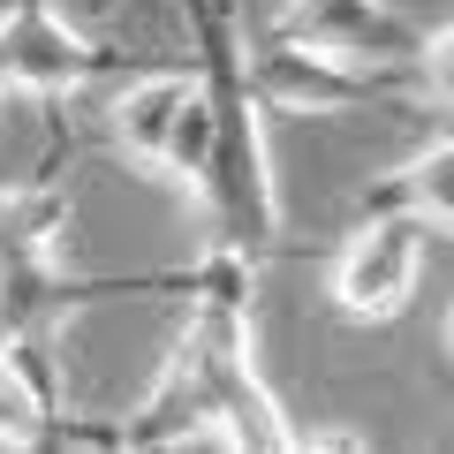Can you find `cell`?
I'll return each mask as SVG.
<instances>
[{
  "label": "cell",
  "mask_w": 454,
  "mask_h": 454,
  "mask_svg": "<svg viewBox=\"0 0 454 454\" xmlns=\"http://www.w3.org/2000/svg\"><path fill=\"white\" fill-rule=\"evenodd\" d=\"M447 348H454V318H447Z\"/></svg>",
  "instance_id": "12"
},
{
  "label": "cell",
  "mask_w": 454,
  "mask_h": 454,
  "mask_svg": "<svg viewBox=\"0 0 454 454\" xmlns=\"http://www.w3.org/2000/svg\"><path fill=\"white\" fill-rule=\"evenodd\" d=\"M53 372H46V340H0V454L53 447Z\"/></svg>",
  "instance_id": "8"
},
{
  "label": "cell",
  "mask_w": 454,
  "mask_h": 454,
  "mask_svg": "<svg viewBox=\"0 0 454 454\" xmlns=\"http://www.w3.org/2000/svg\"><path fill=\"white\" fill-rule=\"evenodd\" d=\"M190 98H197V61L190 68H145V76L121 83L106 106V129L121 145V160H137L145 175H167V152H175V129L190 114Z\"/></svg>",
  "instance_id": "7"
},
{
  "label": "cell",
  "mask_w": 454,
  "mask_h": 454,
  "mask_svg": "<svg viewBox=\"0 0 454 454\" xmlns=\"http://www.w3.org/2000/svg\"><path fill=\"white\" fill-rule=\"evenodd\" d=\"M417 76H424V91H432L439 106H454V23H439V31H424Z\"/></svg>",
  "instance_id": "10"
},
{
  "label": "cell",
  "mask_w": 454,
  "mask_h": 454,
  "mask_svg": "<svg viewBox=\"0 0 454 454\" xmlns=\"http://www.w3.org/2000/svg\"><path fill=\"white\" fill-rule=\"evenodd\" d=\"M68 197L53 182L0 190V340H53V325L83 303L61 265Z\"/></svg>",
  "instance_id": "2"
},
{
  "label": "cell",
  "mask_w": 454,
  "mask_h": 454,
  "mask_svg": "<svg viewBox=\"0 0 454 454\" xmlns=\"http://www.w3.org/2000/svg\"><path fill=\"white\" fill-rule=\"evenodd\" d=\"M243 76L265 114H364L379 98H402V68L340 61V53H318L288 31H265L258 46H243Z\"/></svg>",
  "instance_id": "3"
},
{
  "label": "cell",
  "mask_w": 454,
  "mask_h": 454,
  "mask_svg": "<svg viewBox=\"0 0 454 454\" xmlns=\"http://www.w3.org/2000/svg\"><path fill=\"white\" fill-rule=\"evenodd\" d=\"M106 68H114V53L91 46L68 16H53L46 0H23L8 16V31H0V83L16 98H76Z\"/></svg>",
  "instance_id": "5"
},
{
  "label": "cell",
  "mask_w": 454,
  "mask_h": 454,
  "mask_svg": "<svg viewBox=\"0 0 454 454\" xmlns=\"http://www.w3.org/2000/svg\"><path fill=\"white\" fill-rule=\"evenodd\" d=\"M372 205H402L417 212L432 235H454V137H432L417 160L394 167V182H379Z\"/></svg>",
  "instance_id": "9"
},
{
  "label": "cell",
  "mask_w": 454,
  "mask_h": 454,
  "mask_svg": "<svg viewBox=\"0 0 454 454\" xmlns=\"http://www.w3.org/2000/svg\"><path fill=\"white\" fill-rule=\"evenodd\" d=\"M0 91H8V83H0Z\"/></svg>",
  "instance_id": "13"
},
{
  "label": "cell",
  "mask_w": 454,
  "mask_h": 454,
  "mask_svg": "<svg viewBox=\"0 0 454 454\" xmlns=\"http://www.w3.org/2000/svg\"><path fill=\"white\" fill-rule=\"evenodd\" d=\"M273 31L303 38L318 53H340V61H364V68H417L424 31L409 16H394L387 0H288Z\"/></svg>",
  "instance_id": "6"
},
{
  "label": "cell",
  "mask_w": 454,
  "mask_h": 454,
  "mask_svg": "<svg viewBox=\"0 0 454 454\" xmlns=\"http://www.w3.org/2000/svg\"><path fill=\"white\" fill-rule=\"evenodd\" d=\"M190 38H197L205 98H212V160L197 182V205L212 212L220 243L265 258L280 243V175H273V145H265V106L243 76L235 0H190Z\"/></svg>",
  "instance_id": "1"
},
{
  "label": "cell",
  "mask_w": 454,
  "mask_h": 454,
  "mask_svg": "<svg viewBox=\"0 0 454 454\" xmlns=\"http://www.w3.org/2000/svg\"><path fill=\"white\" fill-rule=\"evenodd\" d=\"M16 8H23V0H0V31H8V16H16Z\"/></svg>",
  "instance_id": "11"
},
{
  "label": "cell",
  "mask_w": 454,
  "mask_h": 454,
  "mask_svg": "<svg viewBox=\"0 0 454 454\" xmlns=\"http://www.w3.org/2000/svg\"><path fill=\"white\" fill-rule=\"evenodd\" d=\"M424 235H432V227H424L417 212L372 205V220L340 243L333 273H325V295H333L340 318H356V325L402 318L409 295H417V273H424Z\"/></svg>",
  "instance_id": "4"
}]
</instances>
